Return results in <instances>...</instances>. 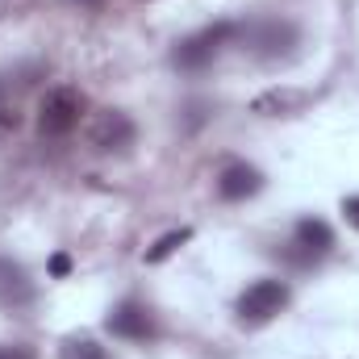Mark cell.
I'll return each mask as SVG.
<instances>
[{
	"mask_svg": "<svg viewBox=\"0 0 359 359\" xmlns=\"http://www.w3.org/2000/svg\"><path fill=\"white\" fill-rule=\"evenodd\" d=\"M238 34V25H213V29H201V34H192V38H184L176 46V67L184 72H201V67H209L213 63V55L222 50V42L226 38H234Z\"/></svg>",
	"mask_w": 359,
	"mask_h": 359,
	"instance_id": "obj_4",
	"label": "cell"
},
{
	"mask_svg": "<svg viewBox=\"0 0 359 359\" xmlns=\"http://www.w3.org/2000/svg\"><path fill=\"white\" fill-rule=\"evenodd\" d=\"M309 100H313L309 92L280 84V88L259 92V96L251 100V113H259V117H292V113H301V109H305Z\"/></svg>",
	"mask_w": 359,
	"mask_h": 359,
	"instance_id": "obj_6",
	"label": "cell"
},
{
	"mask_svg": "<svg viewBox=\"0 0 359 359\" xmlns=\"http://www.w3.org/2000/svg\"><path fill=\"white\" fill-rule=\"evenodd\" d=\"M243 42L259 59H288L297 46V25L292 21H259V25L243 29Z\"/></svg>",
	"mask_w": 359,
	"mask_h": 359,
	"instance_id": "obj_5",
	"label": "cell"
},
{
	"mask_svg": "<svg viewBox=\"0 0 359 359\" xmlns=\"http://www.w3.org/2000/svg\"><path fill=\"white\" fill-rule=\"evenodd\" d=\"M292 238H297V247H301V251H309V255H326V251L334 247L330 226H326V222H318V217H301V222H297V230H292Z\"/></svg>",
	"mask_w": 359,
	"mask_h": 359,
	"instance_id": "obj_9",
	"label": "cell"
},
{
	"mask_svg": "<svg viewBox=\"0 0 359 359\" xmlns=\"http://www.w3.org/2000/svg\"><path fill=\"white\" fill-rule=\"evenodd\" d=\"M17 126H21V104H17L13 88L0 80V130H17Z\"/></svg>",
	"mask_w": 359,
	"mask_h": 359,
	"instance_id": "obj_13",
	"label": "cell"
},
{
	"mask_svg": "<svg viewBox=\"0 0 359 359\" xmlns=\"http://www.w3.org/2000/svg\"><path fill=\"white\" fill-rule=\"evenodd\" d=\"M0 359H38V355L25 343H0Z\"/></svg>",
	"mask_w": 359,
	"mask_h": 359,
	"instance_id": "obj_14",
	"label": "cell"
},
{
	"mask_svg": "<svg viewBox=\"0 0 359 359\" xmlns=\"http://www.w3.org/2000/svg\"><path fill=\"white\" fill-rule=\"evenodd\" d=\"M0 301H4V305H25V301H34V284L25 280V271L17 268V264H8V259H0Z\"/></svg>",
	"mask_w": 359,
	"mask_h": 359,
	"instance_id": "obj_10",
	"label": "cell"
},
{
	"mask_svg": "<svg viewBox=\"0 0 359 359\" xmlns=\"http://www.w3.org/2000/svg\"><path fill=\"white\" fill-rule=\"evenodd\" d=\"M59 359H109V355H104V347H100L96 339H88V334H72V339L63 343Z\"/></svg>",
	"mask_w": 359,
	"mask_h": 359,
	"instance_id": "obj_12",
	"label": "cell"
},
{
	"mask_svg": "<svg viewBox=\"0 0 359 359\" xmlns=\"http://www.w3.org/2000/svg\"><path fill=\"white\" fill-rule=\"evenodd\" d=\"M134 134L138 130H134V121L121 109H100L88 121V142H92V151H100V155H126L134 147Z\"/></svg>",
	"mask_w": 359,
	"mask_h": 359,
	"instance_id": "obj_3",
	"label": "cell"
},
{
	"mask_svg": "<svg viewBox=\"0 0 359 359\" xmlns=\"http://www.w3.org/2000/svg\"><path fill=\"white\" fill-rule=\"evenodd\" d=\"M188 238H192V230H188V226H180V230H168V234H163L155 247H147V264H163L168 255H176V251L184 247V243H188Z\"/></svg>",
	"mask_w": 359,
	"mask_h": 359,
	"instance_id": "obj_11",
	"label": "cell"
},
{
	"mask_svg": "<svg viewBox=\"0 0 359 359\" xmlns=\"http://www.w3.org/2000/svg\"><path fill=\"white\" fill-rule=\"evenodd\" d=\"M104 326H109V334H117V339H147V334H151V313H147L138 301H121V305L104 318Z\"/></svg>",
	"mask_w": 359,
	"mask_h": 359,
	"instance_id": "obj_7",
	"label": "cell"
},
{
	"mask_svg": "<svg viewBox=\"0 0 359 359\" xmlns=\"http://www.w3.org/2000/svg\"><path fill=\"white\" fill-rule=\"evenodd\" d=\"M264 188V176L255 172V168H247V163H230L222 180H217V192L226 196V201H247V196H255Z\"/></svg>",
	"mask_w": 359,
	"mask_h": 359,
	"instance_id": "obj_8",
	"label": "cell"
},
{
	"mask_svg": "<svg viewBox=\"0 0 359 359\" xmlns=\"http://www.w3.org/2000/svg\"><path fill=\"white\" fill-rule=\"evenodd\" d=\"M343 217H347V226L359 230V196H347V201H343Z\"/></svg>",
	"mask_w": 359,
	"mask_h": 359,
	"instance_id": "obj_15",
	"label": "cell"
},
{
	"mask_svg": "<svg viewBox=\"0 0 359 359\" xmlns=\"http://www.w3.org/2000/svg\"><path fill=\"white\" fill-rule=\"evenodd\" d=\"M67 268H72L67 255H55V259H50V271H55V276H67Z\"/></svg>",
	"mask_w": 359,
	"mask_h": 359,
	"instance_id": "obj_16",
	"label": "cell"
},
{
	"mask_svg": "<svg viewBox=\"0 0 359 359\" xmlns=\"http://www.w3.org/2000/svg\"><path fill=\"white\" fill-rule=\"evenodd\" d=\"M288 305V284L284 280H255L238 297V322L243 326H264Z\"/></svg>",
	"mask_w": 359,
	"mask_h": 359,
	"instance_id": "obj_2",
	"label": "cell"
},
{
	"mask_svg": "<svg viewBox=\"0 0 359 359\" xmlns=\"http://www.w3.org/2000/svg\"><path fill=\"white\" fill-rule=\"evenodd\" d=\"M84 117V96L76 88H50L38 104V134L42 138H67Z\"/></svg>",
	"mask_w": 359,
	"mask_h": 359,
	"instance_id": "obj_1",
	"label": "cell"
}]
</instances>
